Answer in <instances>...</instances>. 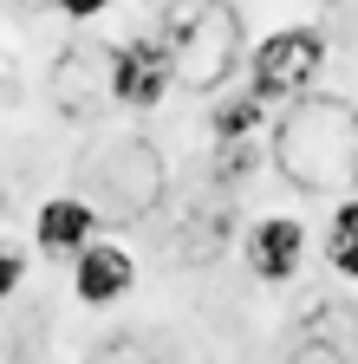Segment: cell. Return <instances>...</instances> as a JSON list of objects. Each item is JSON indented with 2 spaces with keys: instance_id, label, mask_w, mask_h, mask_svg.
I'll return each mask as SVG.
<instances>
[{
  "instance_id": "6da1fadb",
  "label": "cell",
  "mask_w": 358,
  "mask_h": 364,
  "mask_svg": "<svg viewBox=\"0 0 358 364\" xmlns=\"http://www.w3.org/2000/svg\"><path fill=\"white\" fill-rule=\"evenodd\" d=\"M267 163L293 196H358V105L339 91H306L267 124Z\"/></svg>"
},
{
  "instance_id": "7a4b0ae2",
  "label": "cell",
  "mask_w": 358,
  "mask_h": 364,
  "mask_svg": "<svg viewBox=\"0 0 358 364\" xmlns=\"http://www.w3.org/2000/svg\"><path fill=\"white\" fill-rule=\"evenodd\" d=\"M157 33L169 46L176 91H189V98L228 91L235 72L248 65V20L235 0H169Z\"/></svg>"
},
{
  "instance_id": "3957f363",
  "label": "cell",
  "mask_w": 358,
  "mask_h": 364,
  "mask_svg": "<svg viewBox=\"0 0 358 364\" xmlns=\"http://www.w3.org/2000/svg\"><path fill=\"white\" fill-rule=\"evenodd\" d=\"M332 65V39L326 26H312V20H287V26H267L260 39H248V91L267 105V111H280L293 98H306V91H320Z\"/></svg>"
},
{
  "instance_id": "277c9868",
  "label": "cell",
  "mask_w": 358,
  "mask_h": 364,
  "mask_svg": "<svg viewBox=\"0 0 358 364\" xmlns=\"http://www.w3.org/2000/svg\"><path fill=\"white\" fill-rule=\"evenodd\" d=\"M98 85H105V98L130 117H150L169 105V91H176V65H169V46L163 33H124L105 46V65H98Z\"/></svg>"
},
{
  "instance_id": "5b68a950",
  "label": "cell",
  "mask_w": 358,
  "mask_h": 364,
  "mask_svg": "<svg viewBox=\"0 0 358 364\" xmlns=\"http://www.w3.org/2000/svg\"><path fill=\"white\" fill-rule=\"evenodd\" d=\"M92 182L105 189V208H111L105 221H137V215H150L163 202L169 169L144 136H117V144H105V163L92 169Z\"/></svg>"
},
{
  "instance_id": "8992f818",
  "label": "cell",
  "mask_w": 358,
  "mask_h": 364,
  "mask_svg": "<svg viewBox=\"0 0 358 364\" xmlns=\"http://www.w3.org/2000/svg\"><path fill=\"white\" fill-rule=\"evenodd\" d=\"M306 247H312V235L300 215H254L241 235V267L260 287H293L306 267Z\"/></svg>"
},
{
  "instance_id": "52a82bcc",
  "label": "cell",
  "mask_w": 358,
  "mask_h": 364,
  "mask_svg": "<svg viewBox=\"0 0 358 364\" xmlns=\"http://www.w3.org/2000/svg\"><path fill=\"white\" fill-rule=\"evenodd\" d=\"M130 293H137V254H130L124 241H105L98 235V241H85L72 254V299L85 312H111Z\"/></svg>"
},
{
  "instance_id": "ba28073f",
  "label": "cell",
  "mask_w": 358,
  "mask_h": 364,
  "mask_svg": "<svg viewBox=\"0 0 358 364\" xmlns=\"http://www.w3.org/2000/svg\"><path fill=\"white\" fill-rule=\"evenodd\" d=\"M98 228H105V208L92 196H46L33 208V254H46V260H72L85 241H98Z\"/></svg>"
},
{
  "instance_id": "9c48e42d",
  "label": "cell",
  "mask_w": 358,
  "mask_h": 364,
  "mask_svg": "<svg viewBox=\"0 0 358 364\" xmlns=\"http://www.w3.org/2000/svg\"><path fill=\"white\" fill-rule=\"evenodd\" d=\"M267 124H274V111H267L248 85L209 98V144H254V136H267Z\"/></svg>"
},
{
  "instance_id": "30bf717a",
  "label": "cell",
  "mask_w": 358,
  "mask_h": 364,
  "mask_svg": "<svg viewBox=\"0 0 358 364\" xmlns=\"http://www.w3.org/2000/svg\"><path fill=\"white\" fill-rule=\"evenodd\" d=\"M320 260L332 280L358 287V196H339L326 208V228H320Z\"/></svg>"
},
{
  "instance_id": "8fae6325",
  "label": "cell",
  "mask_w": 358,
  "mask_h": 364,
  "mask_svg": "<svg viewBox=\"0 0 358 364\" xmlns=\"http://www.w3.org/2000/svg\"><path fill=\"white\" fill-rule=\"evenodd\" d=\"M260 163V144H215V182L221 189H241Z\"/></svg>"
},
{
  "instance_id": "7c38bea8",
  "label": "cell",
  "mask_w": 358,
  "mask_h": 364,
  "mask_svg": "<svg viewBox=\"0 0 358 364\" xmlns=\"http://www.w3.org/2000/svg\"><path fill=\"white\" fill-rule=\"evenodd\" d=\"M26 273H33V254H26L14 235H0V306L26 293Z\"/></svg>"
},
{
  "instance_id": "4fadbf2b",
  "label": "cell",
  "mask_w": 358,
  "mask_h": 364,
  "mask_svg": "<svg viewBox=\"0 0 358 364\" xmlns=\"http://www.w3.org/2000/svg\"><path fill=\"white\" fill-rule=\"evenodd\" d=\"M287 364H345V345L332 332H300L287 345Z\"/></svg>"
},
{
  "instance_id": "5bb4252c",
  "label": "cell",
  "mask_w": 358,
  "mask_h": 364,
  "mask_svg": "<svg viewBox=\"0 0 358 364\" xmlns=\"http://www.w3.org/2000/svg\"><path fill=\"white\" fill-rule=\"evenodd\" d=\"M46 7H53V14H59L65 26H92V20H98V14L111 7V0H46Z\"/></svg>"
}]
</instances>
